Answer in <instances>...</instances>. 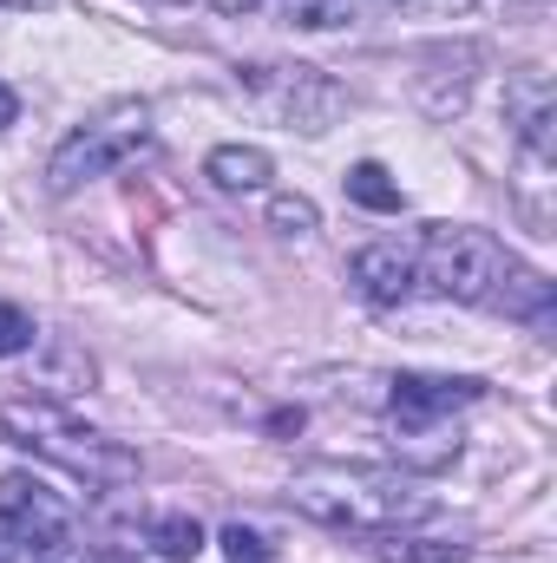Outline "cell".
Listing matches in <instances>:
<instances>
[{
	"mask_svg": "<svg viewBox=\"0 0 557 563\" xmlns=\"http://www.w3.org/2000/svg\"><path fill=\"white\" fill-rule=\"evenodd\" d=\"M479 400V380H452V374H401L387 394V413L407 439H433L439 420H452L459 407Z\"/></svg>",
	"mask_w": 557,
	"mask_h": 563,
	"instance_id": "obj_7",
	"label": "cell"
},
{
	"mask_svg": "<svg viewBox=\"0 0 557 563\" xmlns=\"http://www.w3.org/2000/svg\"><path fill=\"white\" fill-rule=\"evenodd\" d=\"M288 498L315 525L361 531V538H394V531H407V525H419L433 511L426 492H414L394 472H374V465H308V472H295Z\"/></svg>",
	"mask_w": 557,
	"mask_h": 563,
	"instance_id": "obj_1",
	"label": "cell"
},
{
	"mask_svg": "<svg viewBox=\"0 0 557 563\" xmlns=\"http://www.w3.org/2000/svg\"><path fill=\"white\" fill-rule=\"evenodd\" d=\"M361 0H282V20L302 26V33H335V26H354Z\"/></svg>",
	"mask_w": 557,
	"mask_h": 563,
	"instance_id": "obj_13",
	"label": "cell"
},
{
	"mask_svg": "<svg viewBox=\"0 0 557 563\" xmlns=\"http://www.w3.org/2000/svg\"><path fill=\"white\" fill-rule=\"evenodd\" d=\"M40 7H53V0H0V13H40Z\"/></svg>",
	"mask_w": 557,
	"mask_h": 563,
	"instance_id": "obj_20",
	"label": "cell"
},
{
	"mask_svg": "<svg viewBox=\"0 0 557 563\" xmlns=\"http://www.w3.org/2000/svg\"><path fill=\"white\" fill-rule=\"evenodd\" d=\"M151 551H157V558H171V563L197 558V551H204V525H197V518H184V511H171V518H157V525H151Z\"/></svg>",
	"mask_w": 557,
	"mask_h": 563,
	"instance_id": "obj_14",
	"label": "cell"
},
{
	"mask_svg": "<svg viewBox=\"0 0 557 563\" xmlns=\"http://www.w3.org/2000/svg\"><path fill=\"white\" fill-rule=\"evenodd\" d=\"M40 341V328H33V314L26 308H13V301H0V361H13V354H26Z\"/></svg>",
	"mask_w": 557,
	"mask_h": 563,
	"instance_id": "obj_15",
	"label": "cell"
},
{
	"mask_svg": "<svg viewBox=\"0 0 557 563\" xmlns=\"http://www.w3.org/2000/svg\"><path fill=\"white\" fill-rule=\"evenodd\" d=\"M348 197H354L361 210H381V217H394V210L407 203V197H401V184L387 177V164H374V157L348 170Z\"/></svg>",
	"mask_w": 557,
	"mask_h": 563,
	"instance_id": "obj_12",
	"label": "cell"
},
{
	"mask_svg": "<svg viewBox=\"0 0 557 563\" xmlns=\"http://www.w3.org/2000/svg\"><path fill=\"white\" fill-rule=\"evenodd\" d=\"M144 144H151V112H144V99H112L106 112H92L86 125H73V132L59 139V151L46 157V190H53V197H73L79 184L125 170Z\"/></svg>",
	"mask_w": 557,
	"mask_h": 563,
	"instance_id": "obj_4",
	"label": "cell"
},
{
	"mask_svg": "<svg viewBox=\"0 0 557 563\" xmlns=\"http://www.w3.org/2000/svg\"><path fill=\"white\" fill-rule=\"evenodd\" d=\"M223 551H230V563H270L263 531H250V525H223Z\"/></svg>",
	"mask_w": 557,
	"mask_h": 563,
	"instance_id": "obj_17",
	"label": "cell"
},
{
	"mask_svg": "<svg viewBox=\"0 0 557 563\" xmlns=\"http://www.w3.org/2000/svg\"><path fill=\"white\" fill-rule=\"evenodd\" d=\"M270 223H276L282 236H308L315 230V203L308 197H276L270 203Z\"/></svg>",
	"mask_w": 557,
	"mask_h": 563,
	"instance_id": "obj_16",
	"label": "cell"
},
{
	"mask_svg": "<svg viewBox=\"0 0 557 563\" xmlns=\"http://www.w3.org/2000/svg\"><path fill=\"white\" fill-rule=\"evenodd\" d=\"M505 112H512V132H518V144L538 157V164H551L557 157V92L545 73H518L512 86H505Z\"/></svg>",
	"mask_w": 557,
	"mask_h": 563,
	"instance_id": "obj_8",
	"label": "cell"
},
{
	"mask_svg": "<svg viewBox=\"0 0 557 563\" xmlns=\"http://www.w3.org/2000/svg\"><path fill=\"white\" fill-rule=\"evenodd\" d=\"M505 276H512V250L499 236L472 230V223H433L419 236L414 282L426 295H439V301H472V308L485 301L492 308V295H499Z\"/></svg>",
	"mask_w": 557,
	"mask_h": 563,
	"instance_id": "obj_3",
	"label": "cell"
},
{
	"mask_svg": "<svg viewBox=\"0 0 557 563\" xmlns=\"http://www.w3.org/2000/svg\"><path fill=\"white\" fill-rule=\"evenodd\" d=\"M217 13H256V7H270V0H210Z\"/></svg>",
	"mask_w": 557,
	"mask_h": 563,
	"instance_id": "obj_19",
	"label": "cell"
},
{
	"mask_svg": "<svg viewBox=\"0 0 557 563\" xmlns=\"http://www.w3.org/2000/svg\"><path fill=\"white\" fill-rule=\"evenodd\" d=\"M0 538H13L26 551H59L73 538V505L59 492H46L33 472H7L0 478Z\"/></svg>",
	"mask_w": 557,
	"mask_h": 563,
	"instance_id": "obj_6",
	"label": "cell"
},
{
	"mask_svg": "<svg viewBox=\"0 0 557 563\" xmlns=\"http://www.w3.org/2000/svg\"><path fill=\"white\" fill-rule=\"evenodd\" d=\"M13 119H20V99H13V86H7V79H0V132H7V125H13Z\"/></svg>",
	"mask_w": 557,
	"mask_h": 563,
	"instance_id": "obj_18",
	"label": "cell"
},
{
	"mask_svg": "<svg viewBox=\"0 0 557 563\" xmlns=\"http://www.w3.org/2000/svg\"><path fill=\"white\" fill-rule=\"evenodd\" d=\"M0 432H7L13 445H26V452L66 465V472H79L86 485H132V478H139V452H125L119 439H106V432H92V426L66 420V413L46 407V400H7V407H0Z\"/></svg>",
	"mask_w": 557,
	"mask_h": 563,
	"instance_id": "obj_2",
	"label": "cell"
},
{
	"mask_svg": "<svg viewBox=\"0 0 557 563\" xmlns=\"http://www.w3.org/2000/svg\"><path fill=\"white\" fill-rule=\"evenodd\" d=\"M492 308H505V314H518V321H545V314H551V282L538 276V269H518V263H512V276L499 282Z\"/></svg>",
	"mask_w": 557,
	"mask_h": 563,
	"instance_id": "obj_11",
	"label": "cell"
},
{
	"mask_svg": "<svg viewBox=\"0 0 557 563\" xmlns=\"http://www.w3.org/2000/svg\"><path fill=\"white\" fill-rule=\"evenodd\" d=\"M237 86L270 112L282 125H302V132H321L348 99H341V86L328 79V73H315V66H237Z\"/></svg>",
	"mask_w": 557,
	"mask_h": 563,
	"instance_id": "obj_5",
	"label": "cell"
},
{
	"mask_svg": "<svg viewBox=\"0 0 557 563\" xmlns=\"http://www.w3.org/2000/svg\"><path fill=\"white\" fill-rule=\"evenodd\" d=\"M348 282H354V295L368 301V308H401V301H414V256L407 250H394V243H374V250H361L354 263H348Z\"/></svg>",
	"mask_w": 557,
	"mask_h": 563,
	"instance_id": "obj_9",
	"label": "cell"
},
{
	"mask_svg": "<svg viewBox=\"0 0 557 563\" xmlns=\"http://www.w3.org/2000/svg\"><path fill=\"white\" fill-rule=\"evenodd\" d=\"M204 177H210L217 190L243 197V190H263V184L276 177V164H270L263 144H217V151L204 157Z\"/></svg>",
	"mask_w": 557,
	"mask_h": 563,
	"instance_id": "obj_10",
	"label": "cell"
},
{
	"mask_svg": "<svg viewBox=\"0 0 557 563\" xmlns=\"http://www.w3.org/2000/svg\"><path fill=\"white\" fill-rule=\"evenodd\" d=\"M401 7H466V0H401Z\"/></svg>",
	"mask_w": 557,
	"mask_h": 563,
	"instance_id": "obj_21",
	"label": "cell"
}]
</instances>
